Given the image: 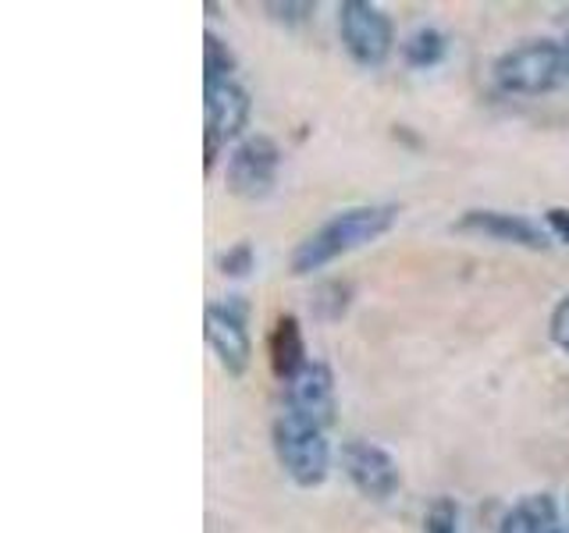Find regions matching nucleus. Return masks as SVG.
Here are the masks:
<instances>
[{
  "instance_id": "obj_20",
  "label": "nucleus",
  "mask_w": 569,
  "mask_h": 533,
  "mask_svg": "<svg viewBox=\"0 0 569 533\" xmlns=\"http://www.w3.org/2000/svg\"><path fill=\"white\" fill-rule=\"evenodd\" d=\"M545 224L551 231V239H559L569 245V207H548L545 210Z\"/></svg>"
},
{
  "instance_id": "obj_1",
  "label": "nucleus",
  "mask_w": 569,
  "mask_h": 533,
  "mask_svg": "<svg viewBox=\"0 0 569 533\" xmlns=\"http://www.w3.org/2000/svg\"><path fill=\"white\" fill-rule=\"evenodd\" d=\"M399 207L391 203H363L335 213L331 221L320 224L313 235H307L292 253V274H313L320 266L335 263L338 257L378 242L385 231L396 224Z\"/></svg>"
},
{
  "instance_id": "obj_21",
  "label": "nucleus",
  "mask_w": 569,
  "mask_h": 533,
  "mask_svg": "<svg viewBox=\"0 0 569 533\" xmlns=\"http://www.w3.org/2000/svg\"><path fill=\"white\" fill-rule=\"evenodd\" d=\"M562 53H566V68H569V32H566V43H562Z\"/></svg>"
},
{
  "instance_id": "obj_5",
  "label": "nucleus",
  "mask_w": 569,
  "mask_h": 533,
  "mask_svg": "<svg viewBox=\"0 0 569 533\" xmlns=\"http://www.w3.org/2000/svg\"><path fill=\"white\" fill-rule=\"evenodd\" d=\"M246 302L242 299H224V302H210L203 313V331L207 342L218 355V363L231 378H242L253 360V342H249V328H246Z\"/></svg>"
},
{
  "instance_id": "obj_13",
  "label": "nucleus",
  "mask_w": 569,
  "mask_h": 533,
  "mask_svg": "<svg viewBox=\"0 0 569 533\" xmlns=\"http://www.w3.org/2000/svg\"><path fill=\"white\" fill-rule=\"evenodd\" d=\"M445 53H449V36L435 26H420L402 40V61L417 71L438 68L445 61Z\"/></svg>"
},
{
  "instance_id": "obj_3",
  "label": "nucleus",
  "mask_w": 569,
  "mask_h": 533,
  "mask_svg": "<svg viewBox=\"0 0 569 533\" xmlns=\"http://www.w3.org/2000/svg\"><path fill=\"white\" fill-rule=\"evenodd\" d=\"M274 455L281 470L289 473L299 487H320L331 470V444L325 438V426H313L292 413H281L274 420Z\"/></svg>"
},
{
  "instance_id": "obj_14",
  "label": "nucleus",
  "mask_w": 569,
  "mask_h": 533,
  "mask_svg": "<svg viewBox=\"0 0 569 533\" xmlns=\"http://www.w3.org/2000/svg\"><path fill=\"white\" fill-rule=\"evenodd\" d=\"M231 71H236V53L228 50L224 40H218L213 32H207L203 36V86L228 82Z\"/></svg>"
},
{
  "instance_id": "obj_16",
  "label": "nucleus",
  "mask_w": 569,
  "mask_h": 533,
  "mask_svg": "<svg viewBox=\"0 0 569 533\" xmlns=\"http://www.w3.org/2000/svg\"><path fill=\"white\" fill-rule=\"evenodd\" d=\"M257 266V257H253V245L249 242H236L228 245L224 253L218 257V271L224 278H249V271Z\"/></svg>"
},
{
  "instance_id": "obj_4",
  "label": "nucleus",
  "mask_w": 569,
  "mask_h": 533,
  "mask_svg": "<svg viewBox=\"0 0 569 533\" xmlns=\"http://www.w3.org/2000/svg\"><path fill=\"white\" fill-rule=\"evenodd\" d=\"M338 32L349 50V58L360 68H381L396 47V26L391 18L367 0H346L338 4Z\"/></svg>"
},
{
  "instance_id": "obj_18",
  "label": "nucleus",
  "mask_w": 569,
  "mask_h": 533,
  "mask_svg": "<svg viewBox=\"0 0 569 533\" xmlns=\"http://www.w3.org/2000/svg\"><path fill=\"white\" fill-rule=\"evenodd\" d=\"M548 331H551V342L569 355V295H562L556 302V310H551V320H548Z\"/></svg>"
},
{
  "instance_id": "obj_6",
  "label": "nucleus",
  "mask_w": 569,
  "mask_h": 533,
  "mask_svg": "<svg viewBox=\"0 0 569 533\" xmlns=\"http://www.w3.org/2000/svg\"><path fill=\"white\" fill-rule=\"evenodd\" d=\"M249 111H253V107H249V93L236 79L203 86V147H207L203 164L207 171L213 168V160H218L224 142L236 139L246 129Z\"/></svg>"
},
{
  "instance_id": "obj_11",
  "label": "nucleus",
  "mask_w": 569,
  "mask_h": 533,
  "mask_svg": "<svg viewBox=\"0 0 569 533\" xmlns=\"http://www.w3.org/2000/svg\"><path fill=\"white\" fill-rule=\"evenodd\" d=\"M498 533H559V505L551 494L520 497L498 523Z\"/></svg>"
},
{
  "instance_id": "obj_17",
  "label": "nucleus",
  "mask_w": 569,
  "mask_h": 533,
  "mask_svg": "<svg viewBox=\"0 0 569 533\" xmlns=\"http://www.w3.org/2000/svg\"><path fill=\"white\" fill-rule=\"evenodd\" d=\"M346 306H349V284H338V281H331V284H325V289L317 292V299H313V310L320 313V316H342L346 313Z\"/></svg>"
},
{
  "instance_id": "obj_8",
  "label": "nucleus",
  "mask_w": 569,
  "mask_h": 533,
  "mask_svg": "<svg viewBox=\"0 0 569 533\" xmlns=\"http://www.w3.org/2000/svg\"><path fill=\"white\" fill-rule=\"evenodd\" d=\"M342 470L349 476V484L363 497H370V502H388L402 484V470L391 459V452L363 438H352L342 444Z\"/></svg>"
},
{
  "instance_id": "obj_9",
  "label": "nucleus",
  "mask_w": 569,
  "mask_h": 533,
  "mask_svg": "<svg viewBox=\"0 0 569 533\" xmlns=\"http://www.w3.org/2000/svg\"><path fill=\"white\" fill-rule=\"evenodd\" d=\"M284 413L328 431L335 423V373L328 363L310 360L284 384Z\"/></svg>"
},
{
  "instance_id": "obj_10",
  "label": "nucleus",
  "mask_w": 569,
  "mask_h": 533,
  "mask_svg": "<svg viewBox=\"0 0 569 533\" xmlns=\"http://www.w3.org/2000/svg\"><path fill=\"white\" fill-rule=\"evenodd\" d=\"M456 231H470V235H485L495 242H509L520 249H548L545 231L509 210H467L456 221Z\"/></svg>"
},
{
  "instance_id": "obj_19",
  "label": "nucleus",
  "mask_w": 569,
  "mask_h": 533,
  "mask_svg": "<svg viewBox=\"0 0 569 533\" xmlns=\"http://www.w3.org/2000/svg\"><path fill=\"white\" fill-rule=\"evenodd\" d=\"M267 11H271L278 22L299 26V22H307V18L317 11V4H267Z\"/></svg>"
},
{
  "instance_id": "obj_2",
  "label": "nucleus",
  "mask_w": 569,
  "mask_h": 533,
  "mask_svg": "<svg viewBox=\"0 0 569 533\" xmlns=\"http://www.w3.org/2000/svg\"><path fill=\"white\" fill-rule=\"evenodd\" d=\"M569 82L562 43L527 40L495 61V86L512 97H541Z\"/></svg>"
},
{
  "instance_id": "obj_7",
  "label": "nucleus",
  "mask_w": 569,
  "mask_h": 533,
  "mask_svg": "<svg viewBox=\"0 0 569 533\" xmlns=\"http://www.w3.org/2000/svg\"><path fill=\"white\" fill-rule=\"evenodd\" d=\"M281 168V150L274 139L267 135H249L242 139L228 157V189L242 195V200H263L278 182Z\"/></svg>"
},
{
  "instance_id": "obj_15",
  "label": "nucleus",
  "mask_w": 569,
  "mask_h": 533,
  "mask_svg": "<svg viewBox=\"0 0 569 533\" xmlns=\"http://www.w3.org/2000/svg\"><path fill=\"white\" fill-rule=\"evenodd\" d=\"M459 505L452 497H435L423 512V533H459Z\"/></svg>"
},
{
  "instance_id": "obj_22",
  "label": "nucleus",
  "mask_w": 569,
  "mask_h": 533,
  "mask_svg": "<svg viewBox=\"0 0 569 533\" xmlns=\"http://www.w3.org/2000/svg\"><path fill=\"white\" fill-rule=\"evenodd\" d=\"M559 533H569V526H559Z\"/></svg>"
},
{
  "instance_id": "obj_12",
  "label": "nucleus",
  "mask_w": 569,
  "mask_h": 533,
  "mask_svg": "<svg viewBox=\"0 0 569 533\" xmlns=\"http://www.w3.org/2000/svg\"><path fill=\"white\" fill-rule=\"evenodd\" d=\"M307 342H302V328L296 316H281L271 331V366L274 378L289 384L296 373L307 366Z\"/></svg>"
}]
</instances>
